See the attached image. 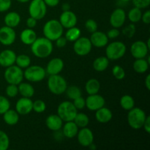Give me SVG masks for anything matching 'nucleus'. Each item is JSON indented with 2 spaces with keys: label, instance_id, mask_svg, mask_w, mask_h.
Wrapping results in <instances>:
<instances>
[{
  "label": "nucleus",
  "instance_id": "1",
  "mask_svg": "<svg viewBox=\"0 0 150 150\" xmlns=\"http://www.w3.org/2000/svg\"><path fill=\"white\" fill-rule=\"evenodd\" d=\"M54 45L52 41L46 38H37L35 42L31 45V51L36 57L45 59L49 57L53 52Z\"/></svg>",
  "mask_w": 150,
  "mask_h": 150
},
{
  "label": "nucleus",
  "instance_id": "2",
  "mask_svg": "<svg viewBox=\"0 0 150 150\" xmlns=\"http://www.w3.org/2000/svg\"><path fill=\"white\" fill-rule=\"evenodd\" d=\"M64 28L60 22L56 19L48 21L44 24L42 28V33L44 37L51 41H55L59 37L62 36Z\"/></svg>",
  "mask_w": 150,
  "mask_h": 150
},
{
  "label": "nucleus",
  "instance_id": "3",
  "mask_svg": "<svg viewBox=\"0 0 150 150\" xmlns=\"http://www.w3.org/2000/svg\"><path fill=\"white\" fill-rule=\"evenodd\" d=\"M146 117L147 115L143 109L133 107L132 109L128 111L127 117V122L131 128L134 130H139L143 127Z\"/></svg>",
  "mask_w": 150,
  "mask_h": 150
},
{
  "label": "nucleus",
  "instance_id": "4",
  "mask_svg": "<svg viewBox=\"0 0 150 150\" xmlns=\"http://www.w3.org/2000/svg\"><path fill=\"white\" fill-rule=\"evenodd\" d=\"M47 85L50 92L56 95L64 93L67 87V83L64 78L59 74L49 76Z\"/></svg>",
  "mask_w": 150,
  "mask_h": 150
},
{
  "label": "nucleus",
  "instance_id": "5",
  "mask_svg": "<svg viewBox=\"0 0 150 150\" xmlns=\"http://www.w3.org/2000/svg\"><path fill=\"white\" fill-rule=\"evenodd\" d=\"M126 45L121 41H114L106 45L105 57L109 60H118L122 58L126 53Z\"/></svg>",
  "mask_w": 150,
  "mask_h": 150
},
{
  "label": "nucleus",
  "instance_id": "6",
  "mask_svg": "<svg viewBox=\"0 0 150 150\" xmlns=\"http://www.w3.org/2000/svg\"><path fill=\"white\" fill-rule=\"evenodd\" d=\"M77 113L78 110L70 101H63L57 108V114L64 122L73 121Z\"/></svg>",
  "mask_w": 150,
  "mask_h": 150
},
{
  "label": "nucleus",
  "instance_id": "7",
  "mask_svg": "<svg viewBox=\"0 0 150 150\" xmlns=\"http://www.w3.org/2000/svg\"><path fill=\"white\" fill-rule=\"evenodd\" d=\"M4 78L8 84L18 85L23 81V71L17 65H11L6 67L4 73Z\"/></svg>",
  "mask_w": 150,
  "mask_h": 150
},
{
  "label": "nucleus",
  "instance_id": "8",
  "mask_svg": "<svg viewBox=\"0 0 150 150\" xmlns=\"http://www.w3.org/2000/svg\"><path fill=\"white\" fill-rule=\"evenodd\" d=\"M25 69L26 70L23 72V77L30 82L37 83L42 81L46 76L45 70L41 66L29 65Z\"/></svg>",
  "mask_w": 150,
  "mask_h": 150
},
{
  "label": "nucleus",
  "instance_id": "9",
  "mask_svg": "<svg viewBox=\"0 0 150 150\" xmlns=\"http://www.w3.org/2000/svg\"><path fill=\"white\" fill-rule=\"evenodd\" d=\"M29 13L31 17L41 20L47 13V5L43 0H32L29 6Z\"/></svg>",
  "mask_w": 150,
  "mask_h": 150
},
{
  "label": "nucleus",
  "instance_id": "10",
  "mask_svg": "<svg viewBox=\"0 0 150 150\" xmlns=\"http://www.w3.org/2000/svg\"><path fill=\"white\" fill-rule=\"evenodd\" d=\"M92 48V45L89 38L86 37H80L79 39L74 41L73 50L77 55L83 57L89 54Z\"/></svg>",
  "mask_w": 150,
  "mask_h": 150
},
{
  "label": "nucleus",
  "instance_id": "11",
  "mask_svg": "<svg viewBox=\"0 0 150 150\" xmlns=\"http://www.w3.org/2000/svg\"><path fill=\"white\" fill-rule=\"evenodd\" d=\"M149 47L144 41L138 40L133 42L130 46V54L135 59L146 58L149 52Z\"/></svg>",
  "mask_w": 150,
  "mask_h": 150
},
{
  "label": "nucleus",
  "instance_id": "12",
  "mask_svg": "<svg viewBox=\"0 0 150 150\" xmlns=\"http://www.w3.org/2000/svg\"><path fill=\"white\" fill-rule=\"evenodd\" d=\"M16 34L14 29L7 26L0 28V43L9 46L14 43L16 41Z\"/></svg>",
  "mask_w": 150,
  "mask_h": 150
},
{
  "label": "nucleus",
  "instance_id": "13",
  "mask_svg": "<svg viewBox=\"0 0 150 150\" xmlns=\"http://www.w3.org/2000/svg\"><path fill=\"white\" fill-rule=\"evenodd\" d=\"M85 101H86V108L92 111H95L102 108L105 103V100L103 97L98 93L95 95H89Z\"/></svg>",
  "mask_w": 150,
  "mask_h": 150
},
{
  "label": "nucleus",
  "instance_id": "14",
  "mask_svg": "<svg viewBox=\"0 0 150 150\" xmlns=\"http://www.w3.org/2000/svg\"><path fill=\"white\" fill-rule=\"evenodd\" d=\"M77 140L79 144L84 147H88L94 142V135L92 130L88 127H85L79 130L77 133Z\"/></svg>",
  "mask_w": 150,
  "mask_h": 150
},
{
  "label": "nucleus",
  "instance_id": "15",
  "mask_svg": "<svg viewBox=\"0 0 150 150\" xmlns=\"http://www.w3.org/2000/svg\"><path fill=\"white\" fill-rule=\"evenodd\" d=\"M126 21V13L123 9L117 8L112 12L110 16V24L114 28L122 27Z\"/></svg>",
  "mask_w": 150,
  "mask_h": 150
},
{
  "label": "nucleus",
  "instance_id": "16",
  "mask_svg": "<svg viewBox=\"0 0 150 150\" xmlns=\"http://www.w3.org/2000/svg\"><path fill=\"white\" fill-rule=\"evenodd\" d=\"M59 21L63 26V28L69 29V28L76 26L77 23L78 18L76 15L71 10H67V11H63L59 16Z\"/></svg>",
  "mask_w": 150,
  "mask_h": 150
},
{
  "label": "nucleus",
  "instance_id": "17",
  "mask_svg": "<svg viewBox=\"0 0 150 150\" xmlns=\"http://www.w3.org/2000/svg\"><path fill=\"white\" fill-rule=\"evenodd\" d=\"M33 101L31 98L22 97L18 100L16 104V111L18 113L19 115H27L32 111Z\"/></svg>",
  "mask_w": 150,
  "mask_h": 150
},
{
  "label": "nucleus",
  "instance_id": "18",
  "mask_svg": "<svg viewBox=\"0 0 150 150\" xmlns=\"http://www.w3.org/2000/svg\"><path fill=\"white\" fill-rule=\"evenodd\" d=\"M64 68V62L60 58H53L47 64L45 72L49 76L59 74Z\"/></svg>",
  "mask_w": 150,
  "mask_h": 150
},
{
  "label": "nucleus",
  "instance_id": "19",
  "mask_svg": "<svg viewBox=\"0 0 150 150\" xmlns=\"http://www.w3.org/2000/svg\"><path fill=\"white\" fill-rule=\"evenodd\" d=\"M89 40H90L92 46H95L96 48H103L108 45L109 39L107 37L106 34L97 30L96 32L92 33Z\"/></svg>",
  "mask_w": 150,
  "mask_h": 150
},
{
  "label": "nucleus",
  "instance_id": "20",
  "mask_svg": "<svg viewBox=\"0 0 150 150\" xmlns=\"http://www.w3.org/2000/svg\"><path fill=\"white\" fill-rule=\"evenodd\" d=\"M17 55L13 51L6 49L0 52V65L3 67H7L13 65L16 62Z\"/></svg>",
  "mask_w": 150,
  "mask_h": 150
},
{
  "label": "nucleus",
  "instance_id": "21",
  "mask_svg": "<svg viewBox=\"0 0 150 150\" xmlns=\"http://www.w3.org/2000/svg\"><path fill=\"white\" fill-rule=\"evenodd\" d=\"M45 125L49 130L57 132L62 127L63 121L58 114H51L45 120Z\"/></svg>",
  "mask_w": 150,
  "mask_h": 150
},
{
  "label": "nucleus",
  "instance_id": "22",
  "mask_svg": "<svg viewBox=\"0 0 150 150\" xmlns=\"http://www.w3.org/2000/svg\"><path fill=\"white\" fill-rule=\"evenodd\" d=\"M112 117L113 114L111 110L104 106L95 111V119L100 123L105 124L109 122Z\"/></svg>",
  "mask_w": 150,
  "mask_h": 150
},
{
  "label": "nucleus",
  "instance_id": "23",
  "mask_svg": "<svg viewBox=\"0 0 150 150\" xmlns=\"http://www.w3.org/2000/svg\"><path fill=\"white\" fill-rule=\"evenodd\" d=\"M62 128L63 136L67 139H73L76 136L79 129L73 121L66 122Z\"/></svg>",
  "mask_w": 150,
  "mask_h": 150
},
{
  "label": "nucleus",
  "instance_id": "24",
  "mask_svg": "<svg viewBox=\"0 0 150 150\" xmlns=\"http://www.w3.org/2000/svg\"><path fill=\"white\" fill-rule=\"evenodd\" d=\"M37 34L33 29H25L21 32L20 40L25 45H31L37 39Z\"/></svg>",
  "mask_w": 150,
  "mask_h": 150
},
{
  "label": "nucleus",
  "instance_id": "25",
  "mask_svg": "<svg viewBox=\"0 0 150 150\" xmlns=\"http://www.w3.org/2000/svg\"><path fill=\"white\" fill-rule=\"evenodd\" d=\"M5 26L11 28H16L21 22V16L16 12H10L4 18Z\"/></svg>",
  "mask_w": 150,
  "mask_h": 150
},
{
  "label": "nucleus",
  "instance_id": "26",
  "mask_svg": "<svg viewBox=\"0 0 150 150\" xmlns=\"http://www.w3.org/2000/svg\"><path fill=\"white\" fill-rule=\"evenodd\" d=\"M3 120L8 125H15L19 121V114L16 110L9 108L2 114Z\"/></svg>",
  "mask_w": 150,
  "mask_h": 150
},
{
  "label": "nucleus",
  "instance_id": "27",
  "mask_svg": "<svg viewBox=\"0 0 150 150\" xmlns=\"http://www.w3.org/2000/svg\"><path fill=\"white\" fill-rule=\"evenodd\" d=\"M18 86V93L22 97L31 98L35 95V89H34V87L30 83L21 82Z\"/></svg>",
  "mask_w": 150,
  "mask_h": 150
},
{
  "label": "nucleus",
  "instance_id": "28",
  "mask_svg": "<svg viewBox=\"0 0 150 150\" xmlns=\"http://www.w3.org/2000/svg\"><path fill=\"white\" fill-rule=\"evenodd\" d=\"M150 63L146 60V58H141V59H136L135 62H133V70L138 73H146L149 69Z\"/></svg>",
  "mask_w": 150,
  "mask_h": 150
},
{
  "label": "nucleus",
  "instance_id": "29",
  "mask_svg": "<svg viewBox=\"0 0 150 150\" xmlns=\"http://www.w3.org/2000/svg\"><path fill=\"white\" fill-rule=\"evenodd\" d=\"M100 83L96 79H90L85 84V90L88 95H95L99 92Z\"/></svg>",
  "mask_w": 150,
  "mask_h": 150
},
{
  "label": "nucleus",
  "instance_id": "30",
  "mask_svg": "<svg viewBox=\"0 0 150 150\" xmlns=\"http://www.w3.org/2000/svg\"><path fill=\"white\" fill-rule=\"evenodd\" d=\"M109 65V59L106 57H100L93 62V68L98 72L105 71Z\"/></svg>",
  "mask_w": 150,
  "mask_h": 150
},
{
  "label": "nucleus",
  "instance_id": "31",
  "mask_svg": "<svg viewBox=\"0 0 150 150\" xmlns=\"http://www.w3.org/2000/svg\"><path fill=\"white\" fill-rule=\"evenodd\" d=\"M120 105L125 111H130L135 107V100L131 95H125L121 98L120 101Z\"/></svg>",
  "mask_w": 150,
  "mask_h": 150
},
{
  "label": "nucleus",
  "instance_id": "32",
  "mask_svg": "<svg viewBox=\"0 0 150 150\" xmlns=\"http://www.w3.org/2000/svg\"><path fill=\"white\" fill-rule=\"evenodd\" d=\"M73 122L76 123L79 128H83V127H87L89 122V119L86 114L80 112L76 114Z\"/></svg>",
  "mask_w": 150,
  "mask_h": 150
},
{
  "label": "nucleus",
  "instance_id": "33",
  "mask_svg": "<svg viewBox=\"0 0 150 150\" xmlns=\"http://www.w3.org/2000/svg\"><path fill=\"white\" fill-rule=\"evenodd\" d=\"M81 35V29H79L78 27H76V26H73V27L67 29L64 37H65L67 41L74 42V41H76V40L80 38Z\"/></svg>",
  "mask_w": 150,
  "mask_h": 150
},
{
  "label": "nucleus",
  "instance_id": "34",
  "mask_svg": "<svg viewBox=\"0 0 150 150\" xmlns=\"http://www.w3.org/2000/svg\"><path fill=\"white\" fill-rule=\"evenodd\" d=\"M142 10L138 8V7H134L132 9H130V11L128 12L127 18H128L129 21H130L132 23H138L139 21H140L141 19H142Z\"/></svg>",
  "mask_w": 150,
  "mask_h": 150
},
{
  "label": "nucleus",
  "instance_id": "35",
  "mask_svg": "<svg viewBox=\"0 0 150 150\" xmlns=\"http://www.w3.org/2000/svg\"><path fill=\"white\" fill-rule=\"evenodd\" d=\"M65 93L67 96L73 100L76 98H79V97L82 96V92L80 88L78 87L77 86H74V85H72L70 86H67Z\"/></svg>",
  "mask_w": 150,
  "mask_h": 150
},
{
  "label": "nucleus",
  "instance_id": "36",
  "mask_svg": "<svg viewBox=\"0 0 150 150\" xmlns=\"http://www.w3.org/2000/svg\"><path fill=\"white\" fill-rule=\"evenodd\" d=\"M15 63H16V65L18 66L21 69L26 68L30 65L31 59L29 56L26 55V54H20L16 57Z\"/></svg>",
  "mask_w": 150,
  "mask_h": 150
},
{
  "label": "nucleus",
  "instance_id": "37",
  "mask_svg": "<svg viewBox=\"0 0 150 150\" xmlns=\"http://www.w3.org/2000/svg\"><path fill=\"white\" fill-rule=\"evenodd\" d=\"M10 146V139L7 133L0 130V150H7Z\"/></svg>",
  "mask_w": 150,
  "mask_h": 150
},
{
  "label": "nucleus",
  "instance_id": "38",
  "mask_svg": "<svg viewBox=\"0 0 150 150\" xmlns=\"http://www.w3.org/2000/svg\"><path fill=\"white\" fill-rule=\"evenodd\" d=\"M45 109H46V104L42 100H36L33 102L32 111H34L35 112L41 114V113H43Z\"/></svg>",
  "mask_w": 150,
  "mask_h": 150
},
{
  "label": "nucleus",
  "instance_id": "39",
  "mask_svg": "<svg viewBox=\"0 0 150 150\" xmlns=\"http://www.w3.org/2000/svg\"><path fill=\"white\" fill-rule=\"evenodd\" d=\"M112 74L117 80H122L125 77V71L120 65L114 66L112 69Z\"/></svg>",
  "mask_w": 150,
  "mask_h": 150
},
{
  "label": "nucleus",
  "instance_id": "40",
  "mask_svg": "<svg viewBox=\"0 0 150 150\" xmlns=\"http://www.w3.org/2000/svg\"><path fill=\"white\" fill-rule=\"evenodd\" d=\"M9 108H10V100L4 96L0 95V115H2Z\"/></svg>",
  "mask_w": 150,
  "mask_h": 150
},
{
  "label": "nucleus",
  "instance_id": "41",
  "mask_svg": "<svg viewBox=\"0 0 150 150\" xmlns=\"http://www.w3.org/2000/svg\"><path fill=\"white\" fill-rule=\"evenodd\" d=\"M6 95L8 98H13L18 94V85L15 84H9L6 88Z\"/></svg>",
  "mask_w": 150,
  "mask_h": 150
},
{
  "label": "nucleus",
  "instance_id": "42",
  "mask_svg": "<svg viewBox=\"0 0 150 150\" xmlns=\"http://www.w3.org/2000/svg\"><path fill=\"white\" fill-rule=\"evenodd\" d=\"M85 28L89 33H93L98 30V23L94 19H88L85 22Z\"/></svg>",
  "mask_w": 150,
  "mask_h": 150
},
{
  "label": "nucleus",
  "instance_id": "43",
  "mask_svg": "<svg viewBox=\"0 0 150 150\" xmlns=\"http://www.w3.org/2000/svg\"><path fill=\"white\" fill-rule=\"evenodd\" d=\"M123 35L128 38H131L136 33V26L134 23H130L122 29Z\"/></svg>",
  "mask_w": 150,
  "mask_h": 150
},
{
  "label": "nucleus",
  "instance_id": "44",
  "mask_svg": "<svg viewBox=\"0 0 150 150\" xmlns=\"http://www.w3.org/2000/svg\"><path fill=\"white\" fill-rule=\"evenodd\" d=\"M134 7L139 9L147 8L150 5V0H131Z\"/></svg>",
  "mask_w": 150,
  "mask_h": 150
},
{
  "label": "nucleus",
  "instance_id": "45",
  "mask_svg": "<svg viewBox=\"0 0 150 150\" xmlns=\"http://www.w3.org/2000/svg\"><path fill=\"white\" fill-rule=\"evenodd\" d=\"M73 103L77 110H81L86 106V101H85L84 98H82V96L79 97V98L73 100Z\"/></svg>",
  "mask_w": 150,
  "mask_h": 150
},
{
  "label": "nucleus",
  "instance_id": "46",
  "mask_svg": "<svg viewBox=\"0 0 150 150\" xmlns=\"http://www.w3.org/2000/svg\"><path fill=\"white\" fill-rule=\"evenodd\" d=\"M12 6V0H0V13L10 10Z\"/></svg>",
  "mask_w": 150,
  "mask_h": 150
},
{
  "label": "nucleus",
  "instance_id": "47",
  "mask_svg": "<svg viewBox=\"0 0 150 150\" xmlns=\"http://www.w3.org/2000/svg\"><path fill=\"white\" fill-rule=\"evenodd\" d=\"M120 35V32L119 29L117 28H114L111 29L107 32L106 35L108 37V39H115V38H118Z\"/></svg>",
  "mask_w": 150,
  "mask_h": 150
},
{
  "label": "nucleus",
  "instance_id": "48",
  "mask_svg": "<svg viewBox=\"0 0 150 150\" xmlns=\"http://www.w3.org/2000/svg\"><path fill=\"white\" fill-rule=\"evenodd\" d=\"M56 45L58 48H64L66 45H67V40L65 38V37L61 36L56 40Z\"/></svg>",
  "mask_w": 150,
  "mask_h": 150
},
{
  "label": "nucleus",
  "instance_id": "49",
  "mask_svg": "<svg viewBox=\"0 0 150 150\" xmlns=\"http://www.w3.org/2000/svg\"><path fill=\"white\" fill-rule=\"evenodd\" d=\"M37 22H38V20L32 17L28 18L27 20H26V24L27 26V28H29V29H34L35 26H37Z\"/></svg>",
  "mask_w": 150,
  "mask_h": 150
},
{
  "label": "nucleus",
  "instance_id": "50",
  "mask_svg": "<svg viewBox=\"0 0 150 150\" xmlns=\"http://www.w3.org/2000/svg\"><path fill=\"white\" fill-rule=\"evenodd\" d=\"M142 21L146 24H149L150 23V11L149 10H146L144 12V13H142Z\"/></svg>",
  "mask_w": 150,
  "mask_h": 150
},
{
  "label": "nucleus",
  "instance_id": "51",
  "mask_svg": "<svg viewBox=\"0 0 150 150\" xmlns=\"http://www.w3.org/2000/svg\"><path fill=\"white\" fill-rule=\"evenodd\" d=\"M47 6L51 7H54L59 4L60 0H43Z\"/></svg>",
  "mask_w": 150,
  "mask_h": 150
},
{
  "label": "nucleus",
  "instance_id": "52",
  "mask_svg": "<svg viewBox=\"0 0 150 150\" xmlns=\"http://www.w3.org/2000/svg\"><path fill=\"white\" fill-rule=\"evenodd\" d=\"M143 127L144 128V130L147 133H150V117L147 116L145 120L144 123Z\"/></svg>",
  "mask_w": 150,
  "mask_h": 150
},
{
  "label": "nucleus",
  "instance_id": "53",
  "mask_svg": "<svg viewBox=\"0 0 150 150\" xmlns=\"http://www.w3.org/2000/svg\"><path fill=\"white\" fill-rule=\"evenodd\" d=\"M144 84L146 88L147 89V90H150V75H147L145 79V82Z\"/></svg>",
  "mask_w": 150,
  "mask_h": 150
},
{
  "label": "nucleus",
  "instance_id": "54",
  "mask_svg": "<svg viewBox=\"0 0 150 150\" xmlns=\"http://www.w3.org/2000/svg\"><path fill=\"white\" fill-rule=\"evenodd\" d=\"M62 9L63 11H67V10H70V5L68 3H64V4L62 5Z\"/></svg>",
  "mask_w": 150,
  "mask_h": 150
},
{
  "label": "nucleus",
  "instance_id": "55",
  "mask_svg": "<svg viewBox=\"0 0 150 150\" xmlns=\"http://www.w3.org/2000/svg\"><path fill=\"white\" fill-rule=\"evenodd\" d=\"M88 147L89 148V149H92V150H95L97 149V146H96V145L94 143H92L90 145H89V146H88Z\"/></svg>",
  "mask_w": 150,
  "mask_h": 150
},
{
  "label": "nucleus",
  "instance_id": "56",
  "mask_svg": "<svg viewBox=\"0 0 150 150\" xmlns=\"http://www.w3.org/2000/svg\"><path fill=\"white\" fill-rule=\"evenodd\" d=\"M16 1H18V2H19V3H27V2H29V1H31V0H16Z\"/></svg>",
  "mask_w": 150,
  "mask_h": 150
},
{
  "label": "nucleus",
  "instance_id": "57",
  "mask_svg": "<svg viewBox=\"0 0 150 150\" xmlns=\"http://www.w3.org/2000/svg\"><path fill=\"white\" fill-rule=\"evenodd\" d=\"M122 2H129V1H130L131 0H121Z\"/></svg>",
  "mask_w": 150,
  "mask_h": 150
}]
</instances>
